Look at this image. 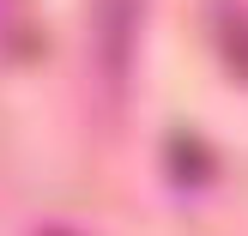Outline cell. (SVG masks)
<instances>
[{
  "label": "cell",
  "mask_w": 248,
  "mask_h": 236,
  "mask_svg": "<svg viewBox=\"0 0 248 236\" xmlns=\"http://www.w3.org/2000/svg\"><path fill=\"white\" fill-rule=\"evenodd\" d=\"M43 236H73V230H43Z\"/></svg>",
  "instance_id": "obj_3"
},
{
  "label": "cell",
  "mask_w": 248,
  "mask_h": 236,
  "mask_svg": "<svg viewBox=\"0 0 248 236\" xmlns=\"http://www.w3.org/2000/svg\"><path fill=\"white\" fill-rule=\"evenodd\" d=\"M133 43H140V0H97V61L115 91L127 85Z\"/></svg>",
  "instance_id": "obj_1"
},
{
  "label": "cell",
  "mask_w": 248,
  "mask_h": 236,
  "mask_svg": "<svg viewBox=\"0 0 248 236\" xmlns=\"http://www.w3.org/2000/svg\"><path fill=\"white\" fill-rule=\"evenodd\" d=\"M224 48H230V67L248 79V18L230 12V6H224Z\"/></svg>",
  "instance_id": "obj_2"
}]
</instances>
